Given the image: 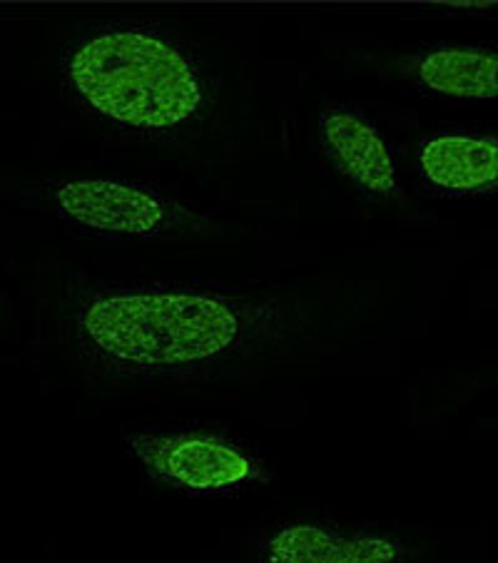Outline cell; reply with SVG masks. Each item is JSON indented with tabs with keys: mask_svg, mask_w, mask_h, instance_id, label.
Returning a JSON list of instances; mask_svg holds the SVG:
<instances>
[{
	"mask_svg": "<svg viewBox=\"0 0 498 563\" xmlns=\"http://www.w3.org/2000/svg\"><path fill=\"white\" fill-rule=\"evenodd\" d=\"M417 170L434 192L488 195L498 185V140L484 130H441L419 145Z\"/></svg>",
	"mask_w": 498,
	"mask_h": 563,
	"instance_id": "8",
	"label": "cell"
},
{
	"mask_svg": "<svg viewBox=\"0 0 498 563\" xmlns=\"http://www.w3.org/2000/svg\"><path fill=\"white\" fill-rule=\"evenodd\" d=\"M407 553L391 533H344L319 521L285 523L259 547L262 563H407Z\"/></svg>",
	"mask_w": 498,
	"mask_h": 563,
	"instance_id": "7",
	"label": "cell"
},
{
	"mask_svg": "<svg viewBox=\"0 0 498 563\" xmlns=\"http://www.w3.org/2000/svg\"><path fill=\"white\" fill-rule=\"evenodd\" d=\"M58 80L75 110L140 145H200L228 106L222 65L202 43L130 18L80 27L63 45Z\"/></svg>",
	"mask_w": 498,
	"mask_h": 563,
	"instance_id": "2",
	"label": "cell"
},
{
	"mask_svg": "<svg viewBox=\"0 0 498 563\" xmlns=\"http://www.w3.org/2000/svg\"><path fill=\"white\" fill-rule=\"evenodd\" d=\"M317 140L329 167L377 205H401L403 190L399 165L387 135L359 108L334 102L317 118Z\"/></svg>",
	"mask_w": 498,
	"mask_h": 563,
	"instance_id": "5",
	"label": "cell"
},
{
	"mask_svg": "<svg viewBox=\"0 0 498 563\" xmlns=\"http://www.w3.org/2000/svg\"><path fill=\"white\" fill-rule=\"evenodd\" d=\"M125 449L147 478L165 489L220 496L269 484V468L242 441L218 429H137Z\"/></svg>",
	"mask_w": 498,
	"mask_h": 563,
	"instance_id": "4",
	"label": "cell"
},
{
	"mask_svg": "<svg viewBox=\"0 0 498 563\" xmlns=\"http://www.w3.org/2000/svg\"><path fill=\"white\" fill-rule=\"evenodd\" d=\"M53 212L70 228L110 242H182L218 232V222L155 187L110 177H70L48 190Z\"/></svg>",
	"mask_w": 498,
	"mask_h": 563,
	"instance_id": "3",
	"label": "cell"
},
{
	"mask_svg": "<svg viewBox=\"0 0 498 563\" xmlns=\"http://www.w3.org/2000/svg\"><path fill=\"white\" fill-rule=\"evenodd\" d=\"M3 324H5V302L0 299V327H3Z\"/></svg>",
	"mask_w": 498,
	"mask_h": 563,
	"instance_id": "9",
	"label": "cell"
},
{
	"mask_svg": "<svg viewBox=\"0 0 498 563\" xmlns=\"http://www.w3.org/2000/svg\"><path fill=\"white\" fill-rule=\"evenodd\" d=\"M374 287L340 277L252 285L70 275L43 324L55 356L112 391H190L322 360L377 312Z\"/></svg>",
	"mask_w": 498,
	"mask_h": 563,
	"instance_id": "1",
	"label": "cell"
},
{
	"mask_svg": "<svg viewBox=\"0 0 498 563\" xmlns=\"http://www.w3.org/2000/svg\"><path fill=\"white\" fill-rule=\"evenodd\" d=\"M372 68L389 80L449 100H494L498 92L494 45L439 43L413 51H389L374 55Z\"/></svg>",
	"mask_w": 498,
	"mask_h": 563,
	"instance_id": "6",
	"label": "cell"
}]
</instances>
